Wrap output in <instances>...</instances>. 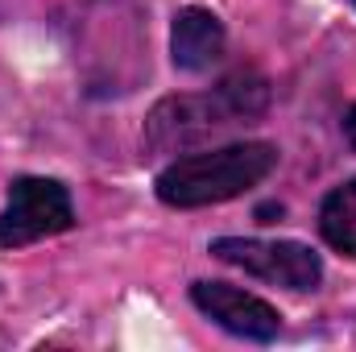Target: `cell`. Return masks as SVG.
<instances>
[{
  "label": "cell",
  "instance_id": "cell-1",
  "mask_svg": "<svg viewBox=\"0 0 356 352\" xmlns=\"http://www.w3.org/2000/svg\"><path fill=\"white\" fill-rule=\"evenodd\" d=\"M269 108V83L253 71H236L207 95H170L145 120V145L154 154H191L232 125H249Z\"/></svg>",
  "mask_w": 356,
  "mask_h": 352
},
{
  "label": "cell",
  "instance_id": "cell-2",
  "mask_svg": "<svg viewBox=\"0 0 356 352\" xmlns=\"http://www.w3.org/2000/svg\"><path fill=\"white\" fill-rule=\"evenodd\" d=\"M277 166L269 141H232L216 150H191L158 175V199L166 207H211L261 186Z\"/></svg>",
  "mask_w": 356,
  "mask_h": 352
},
{
  "label": "cell",
  "instance_id": "cell-3",
  "mask_svg": "<svg viewBox=\"0 0 356 352\" xmlns=\"http://www.w3.org/2000/svg\"><path fill=\"white\" fill-rule=\"evenodd\" d=\"M75 224L71 191L58 178L25 175L13 182L8 207L0 211V249H25L33 241L58 237Z\"/></svg>",
  "mask_w": 356,
  "mask_h": 352
},
{
  "label": "cell",
  "instance_id": "cell-4",
  "mask_svg": "<svg viewBox=\"0 0 356 352\" xmlns=\"http://www.w3.org/2000/svg\"><path fill=\"white\" fill-rule=\"evenodd\" d=\"M211 253L228 265H241L245 273L261 278L269 286L286 290H315L323 278V262L315 249L298 241H257V237H220L211 241Z\"/></svg>",
  "mask_w": 356,
  "mask_h": 352
},
{
  "label": "cell",
  "instance_id": "cell-5",
  "mask_svg": "<svg viewBox=\"0 0 356 352\" xmlns=\"http://www.w3.org/2000/svg\"><path fill=\"white\" fill-rule=\"evenodd\" d=\"M191 298H195V307L207 319H216L232 336L269 344L282 332V315L269 307L266 298H257V294H249V290H241L232 282H195L191 286Z\"/></svg>",
  "mask_w": 356,
  "mask_h": 352
},
{
  "label": "cell",
  "instance_id": "cell-6",
  "mask_svg": "<svg viewBox=\"0 0 356 352\" xmlns=\"http://www.w3.org/2000/svg\"><path fill=\"white\" fill-rule=\"evenodd\" d=\"M224 21L211 13V8H199V4H186L178 8L175 29H170V54H175V67L182 71H207L224 58Z\"/></svg>",
  "mask_w": 356,
  "mask_h": 352
},
{
  "label": "cell",
  "instance_id": "cell-7",
  "mask_svg": "<svg viewBox=\"0 0 356 352\" xmlns=\"http://www.w3.org/2000/svg\"><path fill=\"white\" fill-rule=\"evenodd\" d=\"M319 232L332 249L356 253V178L327 191V199L319 207Z\"/></svg>",
  "mask_w": 356,
  "mask_h": 352
},
{
  "label": "cell",
  "instance_id": "cell-8",
  "mask_svg": "<svg viewBox=\"0 0 356 352\" xmlns=\"http://www.w3.org/2000/svg\"><path fill=\"white\" fill-rule=\"evenodd\" d=\"M344 129H348V141H353V150H356V108L348 112V120H344Z\"/></svg>",
  "mask_w": 356,
  "mask_h": 352
}]
</instances>
